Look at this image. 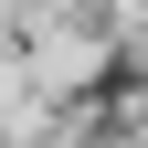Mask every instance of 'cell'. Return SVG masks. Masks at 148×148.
Here are the masks:
<instances>
[{
	"mask_svg": "<svg viewBox=\"0 0 148 148\" xmlns=\"http://www.w3.org/2000/svg\"><path fill=\"white\" fill-rule=\"evenodd\" d=\"M85 64H95V42H85V32H42V53H32V74H42V85H74Z\"/></svg>",
	"mask_w": 148,
	"mask_h": 148,
	"instance_id": "obj_1",
	"label": "cell"
}]
</instances>
